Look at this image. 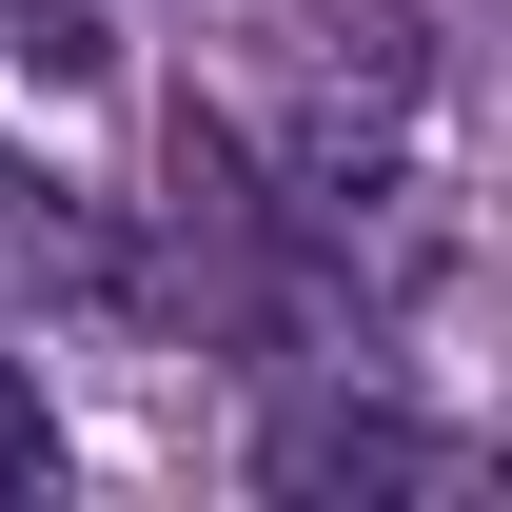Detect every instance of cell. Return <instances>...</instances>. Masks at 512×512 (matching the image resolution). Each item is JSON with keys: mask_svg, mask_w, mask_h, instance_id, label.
I'll use <instances>...</instances> for the list:
<instances>
[{"mask_svg": "<svg viewBox=\"0 0 512 512\" xmlns=\"http://www.w3.org/2000/svg\"><path fill=\"white\" fill-rule=\"evenodd\" d=\"M40 493H60V414H40V375L0 355V512H40Z\"/></svg>", "mask_w": 512, "mask_h": 512, "instance_id": "7a4b0ae2", "label": "cell"}, {"mask_svg": "<svg viewBox=\"0 0 512 512\" xmlns=\"http://www.w3.org/2000/svg\"><path fill=\"white\" fill-rule=\"evenodd\" d=\"M0 60L20 79H99V0H0Z\"/></svg>", "mask_w": 512, "mask_h": 512, "instance_id": "3957f363", "label": "cell"}, {"mask_svg": "<svg viewBox=\"0 0 512 512\" xmlns=\"http://www.w3.org/2000/svg\"><path fill=\"white\" fill-rule=\"evenodd\" d=\"M493 453L434 434V414H394V394H296L276 434H256V493H473Z\"/></svg>", "mask_w": 512, "mask_h": 512, "instance_id": "6da1fadb", "label": "cell"}]
</instances>
